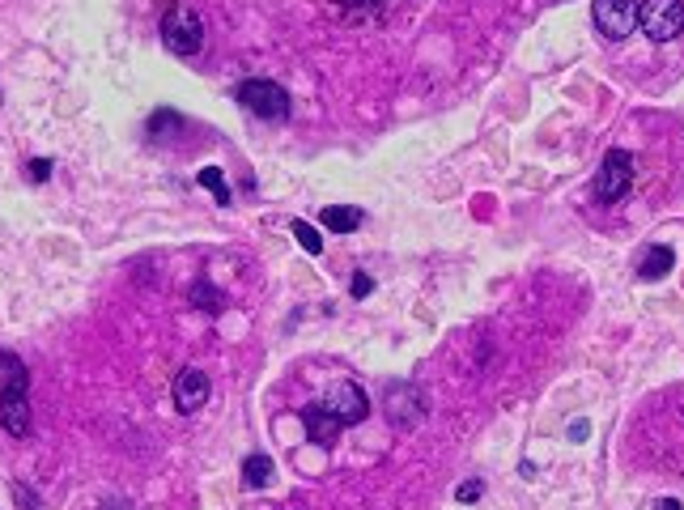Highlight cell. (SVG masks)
Listing matches in <instances>:
<instances>
[{
	"label": "cell",
	"mask_w": 684,
	"mask_h": 510,
	"mask_svg": "<svg viewBox=\"0 0 684 510\" xmlns=\"http://www.w3.org/2000/svg\"><path fill=\"white\" fill-rule=\"evenodd\" d=\"M672 264H676L672 247H650L647 260L637 264V276H642V281H663V276L672 273Z\"/></svg>",
	"instance_id": "12"
},
{
	"label": "cell",
	"mask_w": 684,
	"mask_h": 510,
	"mask_svg": "<svg viewBox=\"0 0 684 510\" xmlns=\"http://www.w3.org/2000/svg\"><path fill=\"white\" fill-rule=\"evenodd\" d=\"M200 187H208V192L217 196V204H230V192H226V174H221L217 166H208V171H200Z\"/></svg>",
	"instance_id": "17"
},
{
	"label": "cell",
	"mask_w": 684,
	"mask_h": 510,
	"mask_svg": "<svg viewBox=\"0 0 684 510\" xmlns=\"http://www.w3.org/2000/svg\"><path fill=\"white\" fill-rule=\"evenodd\" d=\"M655 510H684V506H680V502H676V498H663Z\"/></svg>",
	"instance_id": "25"
},
{
	"label": "cell",
	"mask_w": 684,
	"mask_h": 510,
	"mask_svg": "<svg viewBox=\"0 0 684 510\" xmlns=\"http://www.w3.org/2000/svg\"><path fill=\"white\" fill-rule=\"evenodd\" d=\"M13 494H17V506H22V510H38L35 494H30V489H26V485H13Z\"/></svg>",
	"instance_id": "22"
},
{
	"label": "cell",
	"mask_w": 684,
	"mask_h": 510,
	"mask_svg": "<svg viewBox=\"0 0 684 510\" xmlns=\"http://www.w3.org/2000/svg\"><path fill=\"white\" fill-rule=\"evenodd\" d=\"M0 387H30V374L17 353H0Z\"/></svg>",
	"instance_id": "14"
},
{
	"label": "cell",
	"mask_w": 684,
	"mask_h": 510,
	"mask_svg": "<svg viewBox=\"0 0 684 510\" xmlns=\"http://www.w3.org/2000/svg\"><path fill=\"white\" fill-rule=\"evenodd\" d=\"M98 510H136V506H132V502H123V498H110L107 506H98Z\"/></svg>",
	"instance_id": "24"
},
{
	"label": "cell",
	"mask_w": 684,
	"mask_h": 510,
	"mask_svg": "<svg viewBox=\"0 0 684 510\" xmlns=\"http://www.w3.org/2000/svg\"><path fill=\"white\" fill-rule=\"evenodd\" d=\"M323 404L341 417V425H362L370 417V400L357 383H336L328 396H323Z\"/></svg>",
	"instance_id": "6"
},
{
	"label": "cell",
	"mask_w": 684,
	"mask_h": 510,
	"mask_svg": "<svg viewBox=\"0 0 684 510\" xmlns=\"http://www.w3.org/2000/svg\"><path fill=\"white\" fill-rule=\"evenodd\" d=\"M480 494H485V485H480V481H464V485H459V494H455V498H459V502H477Z\"/></svg>",
	"instance_id": "20"
},
{
	"label": "cell",
	"mask_w": 684,
	"mask_h": 510,
	"mask_svg": "<svg viewBox=\"0 0 684 510\" xmlns=\"http://www.w3.org/2000/svg\"><path fill=\"white\" fill-rule=\"evenodd\" d=\"M208 400V374L187 366V370L174 374V409L179 412H200Z\"/></svg>",
	"instance_id": "8"
},
{
	"label": "cell",
	"mask_w": 684,
	"mask_h": 510,
	"mask_svg": "<svg viewBox=\"0 0 684 510\" xmlns=\"http://www.w3.org/2000/svg\"><path fill=\"white\" fill-rule=\"evenodd\" d=\"M26 391L30 387H0V425L13 438L30 434V400H26Z\"/></svg>",
	"instance_id": "7"
},
{
	"label": "cell",
	"mask_w": 684,
	"mask_h": 510,
	"mask_svg": "<svg viewBox=\"0 0 684 510\" xmlns=\"http://www.w3.org/2000/svg\"><path fill=\"white\" fill-rule=\"evenodd\" d=\"M192 307H200V311H221V307H226V298H221V294L208 286V281H195V286H192Z\"/></svg>",
	"instance_id": "16"
},
{
	"label": "cell",
	"mask_w": 684,
	"mask_h": 510,
	"mask_svg": "<svg viewBox=\"0 0 684 510\" xmlns=\"http://www.w3.org/2000/svg\"><path fill=\"white\" fill-rule=\"evenodd\" d=\"M591 17H595V26L608 38H625V35H634V26H637V0H595Z\"/></svg>",
	"instance_id": "5"
},
{
	"label": "cell",
	"mask_w": 684,
	"mask_h": 510,
	"mask_svg": "<svg viewBox=\"0 0 684 510\" xmlns=\"http://www.w3.org/2000/svg\"><path fill=\"white\" fill-rule=\"evenodd\" d=\"M387 417L404 430H413V425L426 422V400L416 396V387H391L387 391Z\"/></svg>",
	"instance_id": "9"
},
{
	"label": "cell",
	"mask_w": 684,
	"mask_h": 510,
	"mask_svg": "<svg viewBox=\"0 0 684 510\" xmlns=\"http://www.w3.org/2000/svg\"><path fill=\"white\" fill-rule=\"evenodd\" d=\"M370 289H374V281H370V273H353V289H349V294H353V298H366Z\"/></svg>",
	"instance_id": "21"
},
{
	"label": "cell",
	"mask_w": 684,
	"mask_h": 510,
	"mask_svg": "<svg viewBox=\"0 0 684 510\" xmlns=\"http://www.w3.org/2000/svg\"><path fill=\"white\" fill-rule=\"evenodd\" d=\"M637 26L647 30L650 43H672L684 35V5L680 0H642L637 5Z\"/></svg>",
	"instance_id": "3"
},
{
	"label": "cell",
	"mask_w": 684,
	"mask_h": 510,
	"mask_svg": "<svg viewBox=\"0 0 684 510\" xmlns=\"http://www.w3.org/2000/svg\"><path fill=\"white\" fill-rule=\"evenodd\" d=\"M272 460L268 455H251V460H243V485H251V489H264L272 481Z\"/></svg>",
	"instance_id": "13"
},
{
	"label": "cell",
	"mask_w": 684,
	"mask_h": 510,
	"mask_svg": "<svg viewBox=\"0 0 684 510\" xmlns=\"http://www.w3.org/2000/svg\"><path fill=\"white\" fill-rule=\"evenodd\" d=\"M238 102L251 115H259V120H272V124L289 120V94H285V86L268 81V77H247L238 86Z\"/></svg>",
	"instance_id": "1"
},
{
	"label": "cell",
	"mask_w": 684,
	"mask_h": 510,
	"mask_svg": "<svg viewBox=\"0 0 684 510\" xmlns=\"http://www.w3.org/2000/svg\"><path fill=\"white\" fill-rule=\"evenodd\" d=\"M162 43L174 56H195V51L205 47V22L187 5H171L166 17H162Z\"/></svg>",
	"instance_id": "2"
},
{
	"label": "cell",
	"mask_w": 684,
	"mask_h": 510,
	"mask_svg": "<svg viewBox=\"0 0 684 510\" xmlns=\"http://www.w3.org/2000/svg\"><path fill=\"white\" fill-rule=\"evenodd\" d=\"M179 124H184V115H174V111H153V120L145 124V132L153 141H162L166 132H179Z\"/></svg>",
	"instance_id": "15"
},
{
	"label": "cell",
	"mask_w": 684,
	"mask_h": 510,
	"mask_svg": "<svg viewBox=\"0 0 684 510\" xmlns=\"http://www.w3.org/2000/svg\"><path fill=\"white\" fill-rule=\"evenodd\" d=\"M289 230H293V238L302 243V251H306V255H319V251H323V243H319V234H315V230H310V225H306V222H289Z\"/></svg>",
	"instance_id": "19"
},
{
	"label": "cell",
	"mask_w": 684,
	"mask_h": 510,
	"mask_svg": "<svg viewBox=\"0 0 684 510\" xmlns=\"http://www.w3.org/2000/svg\"><path fill=\"white\" fill-rule=\"evenodd\" d=\"M302 425H306V434H310V442H319V447H331L344 430L341 417H336L328 404H310V409H302Z\"/></svg>",
	"instance_id": "10"
},
{
	"label": "cell",
	"mask_w": 684,
	"mask_h": 510,
	"mask_svg": "<svg viewBox=\"0 0 684 510\" xmlns=\"http://www.w3.org/2000/svg\"><path fill=\"white\" fill-rule=\"evenodd\" d=\"M319 222L328 225V230H336V234H353L357 225L366 222V213L357 209V204H328V209L319 213Z\"/></svg>",
	"instance_id": "11"
},
{
	"label": "cell",
	"mask_w": 684,
	"mask_h": 510,
	"mask_svg": "<svg viewBox=\"0 0 684 510\" xmlns=\"http://www.w3.org/2000/svg\"><path fill=\"white\" fill-rule=\"evenodd\" d=\"M30 174H35V179H47V174H51V162H30Z\"/></svg>",
	"instance_id": "23"
},
{
	"label": "cell",
	"mask_w": 684,
	"mask_h": 510,
	"mask_svg": "<svg viewBox=\"0 0 684 510\" xmlns=\"http://www.w3.org/2000/svg\"><path fill=\"white\" fill-rule=\"evenodd\" d=\"M0 102H5V94H0Z\"/></svg>",
	"instance_id": "26"
},
{
	"label": "cell",
	"mask_w": 684,
	"mask_h": 510,
	"mask_svg": "<svg viewBox=\"0 0 684 510\" xmlns=\"http://www.w3.org/2000/svg\"><path fill=\"white\" fill-rule=\"evenodd\" d=\"M629 187H634V158L625 150H608V158L595 174V200L599 204H616V200L629 196Z\"/></svg>",
	"instance_id": "4"
},
{
	"label": "cell",
	"mask_w": 684,
	"mask_h": 510,
	"mask_svg": "<svg viewBox=\"0 0 684 510\" xmlns=\"http://www.w3.org/2000/svg\"><path fill=\"white\" fill-rule=\"evenodd\" d=\"M336 9L353 13V17H379V13H383V0H336Z\"/></svg>",
	"instance_id": "18"
}]
</instances>
